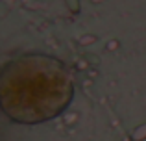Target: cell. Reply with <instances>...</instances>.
Listing matches in <instances>:
<instances>
[{
    "label": "cell",
    "instance_id": "2",
    "mask_svg": "<svg viewBox=\"0 0 146 141\" xmlns=\"http://www.w3.org/2000/svg\"><path fill=\"white\" fill-rule=\"evenodd\" d=\"M65 4L68 6L70 13H78V11H80V4H78V0H65Z\"/></svg>",
    "mask_w": 146,
    "mask_h": 141
},
{
    "label": "cell",
    "instance_id": "1",
    "mask_svg": "<svg viewBox=\"0 0 146 141\" xmlns=\"http://www.w3.org/2000/svg\"><path fill=\"white\" fill-rule=\"evenodd\" d=\"M72 97V74L54 56L24 54L0 69V110L13 123L52 121L68 108Z\"/></svg>",
    "mask_w": 146,
    "mask_h": 141
}]
</instances>
